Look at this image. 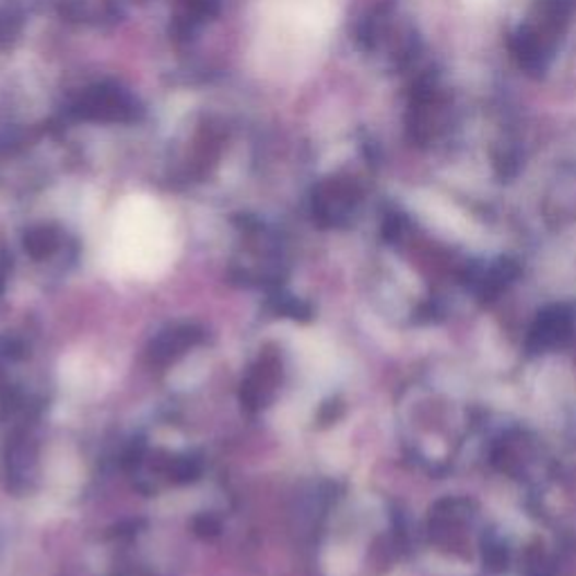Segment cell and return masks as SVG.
<instances>
[{"mask_svg": "<svg viewBox=\"0 0 576 576\" xmlns=\"http://www.w3.org/2000/svg\"><path fill=\"white\" fill-rule=\"evenodd\" d=\"M333 21V0H273L263 14V55H280V66H289V59L309 55Z\"/></svg>", "mask_w": 576, "mask_h": 576, "instance_id": "obj_1", "label": "cell"}, {"mask_svg": "<svg viewBox=\"0 0 576 576\" xmlns=\"http://www.w3.org/2000/svg\"><path fill=\"white\" fill-rule=\"evenodd\" d=\"M282 376V363L275 354H266L259 358V363L248 374L244 388H242V401L250 408H263L268 401L273 399L275 388Z\"/></svg>", "mask_w": 576, "mask_h": 576, "instance_id": "obj_2", "label": "cell"}, {"mask_svg": "<svg viewBox=\"0 0 576 576\" xmlns=\"http://www.w3.org/2000/svg\"><path fill=\"white\" fill-rule=\"evenodd\" d=\"M572 325H574L572 314L565 309V306H554V309L545 311L539 320H536L529 344L536 352L552 350L556 344L565 342V338L572 331Z\"/></svg>", "mask_w": 576, "mask_h": 576, "instance_id": "obj_3", "label": "cell"}, {"mask_svg": "<svg viewBox=\"0 0 576 576\" xmlns=\"http://www.w3.org/2000/svg\"><path fill=\"white\" fill-rule=\"evenodd\" d=\"M201 338L203 333L197 327H174L151 344V361L156 365H169L195 348Z\"/></svg>", "mask_w": 576, "mask_h": 576, "instance_id": "obj_4", "label": "cell"}, {"mask_svg": "<svg viewBox=\"0 0 576 576\" xmlns=\"http://www.w3.org/2000/svg\"><path fill=\"white\" fill-rule=\"evenodd\" d=\"M165 473L174 482H195L201 475V462L191 457H174L167 462Z\"/></svg>", "mask_w": 576, "mask_h": 576, "instance_id": "obj_5", "label": "cell"}, {"mask_svg": "<svg viewBox=\"0 0 576 576\" xmlns=\"http://www.w3.org/2000/svg\"><path fill=\"white\" fill-rule=\"evenodd\" d=\"M27 250L34 255V257H46L55 250V237L50 233H46V230H38V233H32L27 237Z\"/></svg>", "mask_w": 576, "mask_h": 576, "instance_id": "obj_6", "label": "cell"}, {"mask_svg": "<svg viewBox=\"0 0 576 576\" xmlns=\"http://www.w3.org/2000/svg\"><path fill=\"white\" fill-rule=\"evenodd\" d=\"M275 309H278L280 314L289 316V318H299V320L309 318V306L302 304V302H297V299L291 297V295H278V297H275Z\"/></svg>", "mask_w": 576, "mask_h": 576, "instance_id": "obj_7", "label": "cell"}, {"mask_svg": "<svg viewBox=\"0 0 576 576\" xmlns=\"http://www.w3.org/2000/svg\"><path fill=\"white\" fill-rule=\"evenodd\" d=\"M219 520L212 518V516H201L195 520V531L199 536H203V539H210V536H216L219 533Z\"/></svg>", "mask_w": 576, "mask_h": 576, "instance_id": "obj_8", "label": "cell"}]
</instances>
